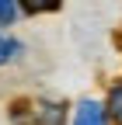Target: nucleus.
<instances>
[{
	"mask_svg": "<svg viewBox=\"0 0 122 125\" xmlns=\"http://www.w3.org/2000/svg\"><path fill=\"white\" fill-rule=\"evenodd\" d=\"M73 125H105V108L98 101L84 97L77 104V115H73Z\"/></svg>",
	"mask_w": 122,
	"mask_h": 125,
	"instance_id": "1",
	"label": "nucleus"
},
{
	"mask_svg": "<svg viewBox=\"0 0 122 125\" xmlns=\"http://www.w3.org/2000/svg\"><path fill=\"white\" fill-rule=\"evenodd\" d=\"M108 111H112V118L122 125V83H115V87H112V97H108Z\"/></svg>",
	"mask_w": 122,
	"mask_h": 125,
	"instance_id": "2",
	"label": "nucleus"
},
{
	"mask_svg": "<svg viewBox=\"0 0 122 125\" xmlns=\"http://www.w3.org/2000/svg\"><path fill=\"white\" fill-rule=\"evenodd\" d=\"M11 52H18V45H14L11 38L0 35V62H7V59H11Z\"/></svg>",
	"mask_w": 122,
	"mask_h": 125,
	"instance_id": "3",
	"label": "nucleus"
},
{
	"mask_svg": "<svg viewBox=\"0 0 122 125\" xmlns=\"http://www.w3.org/2000/svg\"><path fill=\"white\" fill-rule=\"evenodd\" d=\"M14 18H18V7L14 4H0V24H11Z\"/></svg>",
	"mask_w": 122,
	"mask_h": 125,
	"instance_id": "4",
	"label": "nucleus"
}]
</instances>
